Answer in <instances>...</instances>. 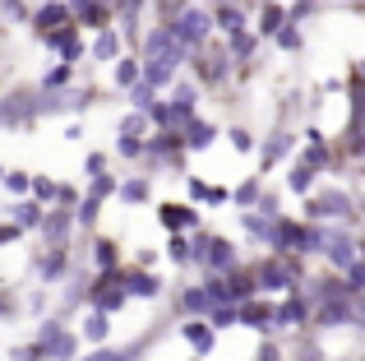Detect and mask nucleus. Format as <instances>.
I'll list each match as a JSON object with an SVG mask.
<instances>
[{
  "label": "nucleus",
  "mask_w": 365,
  "mask_h": 361,
  "mask_svg": "<svg viewBox=\"0 0 365 361\" xmlns=\"http://www.w3.org/2000/svg\"><path fill=\"white\" fill-rule=\"evenodd\" d=\"M351 315H356V297L351 292H329V297H314V306H310V320L319 329H338Z\"/></svg>",
  "instance_id": "f257e3e1"
},
{
  "label": "nucleus",
  "mask_w": 365,
  "mask_h": 361,
  "mask_svg": "<svg viewBox=\"0 0 365 361\" xmlns=\"http://www.w3.org/2000/svg\"><path fill=\"white\" fill-rule=\"evenodd\" d=\"M167 24H171V33H176V42L204 46V42H208V28H213V14H204V9H195V5H185L180 14H171Z\"/></svg>",
  "instance_id": "f03ea898"
},
{
  "label": "nucleus",
  "mask_w": 365,
  "mask_h": 361,
  "mask_svg": "<svg viewBox=\"0 0 365 361\" xmlns=\"http://www.w3.org/2000/svg\"><path fill=\"white\" fill-rule=\"evenodd\" d=\"M190 255H195V260H204V269H208V273H227V269H236V245H232V241H222V236H199V241L190 245Z\"/></svg>",
  "instance_id": "7ed1b4c3"
},
{
  "label": "nucleus",
  "mask_w": 365,
  "mask_h": 361,
  "mask_svg": "<svg viewBox=\"0 0 365 361\" xmlns=\"http://www.w3.org/2000/svg\"><path fill=\"white\" fill-rule=\"evenodd\" d=\"M37 343H42L46 357H56V361H74V357H79V338H74L61 320H46L42 334H37Z\"/></svg>",
  "instance_id": "20e7f679"
},
{
  "label": "nucleus",
  "mask_w": 365,
  "mask_h": 361,
  "mask_svg": "<svg viewBox=\"0 0 365 361\" xmlns=\"http://www.w3.org/2000/svg\"><path fill=\"white\" fill-rule=\"evenodd\" d=\"M319 255L333 264V269H347V264L356 260V236H351V232H324Z\"/></svg>",
  "instance_id": "39448f33"
},
{
  "label": "nucleus",
  "mask_w": 365,
  "mask_h": 361,
  "mask_svg": "<svg viewBox=\"0 0 365 361\" xmlns=\"http://www.w3.org/2000/svg\"><path fill=\"white\" fill-rule=\"evenodd\" d=\"M305 320H310V301L301 292H292V297H282L273 306V329H301Z\"/></svg>",
  "instance_id": "423d86ee"
},
{
  "label": "nucleus",
  "mask_w": 365,
  "mask_h": 361,
  "mask_svg": "<svg viewBox=\"0 0 365 361\" xmlns=\"http://www.w3.org/2000/svg\"><path fill=\"white\" fill-rule=\"evenodd\" d=\"M70 227H74L70 204H61V208H51V213H42V236H46V245H70Z\"/></svg>",
  "instance_id": "0eeeda50"
},
{
  "label": "nucleus",
  "mask_w": 365,
  "mask_h": 361,
  "mask_svg": "<svg viewBox=\"0 0 365 361\" xmlns=\"http://www.w3.org/2000/svg\"><path fill=\"white\" fill-rule=\"evenodd\" d=\"M305 218H351V204H347V195L329 190V195H314L305 204Z\"/></svg>",
  "instance_id": "6e6552de"
},
{
  "label": "nucleus",
  "mask_w": 365,
  "mask_h": 361,
  "mask_svg": "<svg viewBox=\"0 0 365 361\" xmlns=\"http://www.w3.org/2000/svg\"><path fill=\"white\" fill-rule=\"evenodd\" d=\"M46 37V46H56V51L65 56V61H79L83 56V42H79V33H74V24H61V28H51V33H42Z\"/></svg>",
  "instance_id": "1a4fd4ad"
},
{
  "label": "nucleus",
  "mask_w": 365,
  "mask_h": 361,
  "mask_svg": "<svg viewBox=\"0 0 365 361\" xmlns=\"http://www.w3.org/2000/svg\"><path fill=\"white\" fill-rule=\"evenodd\" d=\"M61 24H74V9L65 5V0H51V5H42V9H37V19H33L37 33H51V28H61Z\"/></svg>",
  "instance_id": "9d476101"
},
{
  "label": "nucleus",
  "mask_w": 365,
  "mask_h": 361,
  "mask_svg": "<svg viewBox=\"0 0 365 361\" xmlns=\"http://www.w3.org/2000/svg\"><path fill=\"white\" fill-rule=\"evenodd\" d=\"M236 315H241V325L250 329H273V306H264V301H236Z\"/></svg>",
  "instance_id": "9b49d317"
},
{
  "label": "nucleus",
  "mask_w": 365,
  "mask_h": 361,
  "mask_svg": "<svg viewBox=\"0 0 365 361\" xmlns=\"http://www.w3.org/2000/svg\"><path fill=\"white\" fill-rule=\"evenodd\" d=\"M37 269H42L46 283H61V273L70 269V245H51V250L42 255V264H37Z\"/></svg>",
  "instance_id": "f8f14e48"
},
{
  "label": "nucleus",
  "mask_w": 365,
  "mask_h": 361,
  "mask_svg": "<svg viewBox=\"0 0 365 361\" xmlns=\"http://www.w3.org/2000/svg\"><path fill=\"white\" fill-rule=\"evenodd\" d=\"M180 334H185V343L195 347L199 357H208V352H213V334H217V329L208 325V320H195V325H185Z\"/></svg>",
  "instance_id": "ddd939ff"
},
{
  "label": "nucleus",
  "mask_w": 365,
  "mask_h": 361,
  "mask_svg": "<svg viewBox=\"0 0 365 361\" xmlns=\"http://www.w3.org/2000/svg\"><path fill=\"white\" fill-rule=\"evenodd\" d=\"M213 139H217V130L208 121H185L180 126V144H190V148H208Z\"/></svg>",
  "instance_id": "4468645a"
},
{
  "label": "nucleus",
  "mask_w": 365,
  "mask_h": 361,
  "mask_svg": "<svg viewBox=\"0 0 365 361\" xmlns=\"http://www.w3.org/2000/svg\"><path fill=\"white\" fill-rule=\"evenodd\" d=\"M120 283H125L130 297H158V292H162V283L153 278V273H120Z\"/></svg>",
  "instance_id": "2eb2a0df"
},
{
  "label": "nucleus",
  "mask_w": 365,
  "mask_h": 361,
  "mask_svg": "<svg viewBox=\"0 0 365 361\" xmlns=\"http://www.w3.org/2000/svg\"><path fill=\"white\" fill-rule=\"evenodd\" d=\"M222 33H236V28H245V9L232 5V0H217V19H213Z\"/></svg>",
  "instance_id": "dca6fc26"
},
{
  "label": "nucleus",
  "mask_w": 365,
  "mask_h": 361,
  "mask_svg": "<svg viewBox=\"0 0 365 361\" xmlns=\"http://www.w3.org/2000/svg\"><path fill=\"white\" fill-rule=\"evenodd\" d=\"M158 218H162V227H171V232H180V227H195V208H180V204H162Z\"/></svg>",
  "instance_id": "f3484780"
},
{
  "label": "nucleus",
  "mask_w": 365,
  "mask_h": 361,
  "mask_svg": "<svg viewBox=\"0 0 365 361\" xmlns=\"http://www.w3.org/2000/svg\"><path fill=\"white\" fill-rule=\"evenodd\" d=\"M116 46H120V37H116V28H98V42H93V56L98 61H116Z\"/></svg>",
  "instance_id": "a211bd4d"
},
{
  "label": "nucleus",
  "mask_w": 365,
  "mask_h": 361,
  "mask_svg": "<svg viewBox=\"0 0 365 361\" xmlns=\"http://www.w3.org/2000/svg\"><path fill=\"white\" fill-rule=\"evenodd\" d=\"M255 51H259V37L245 33V28H236V33H232V61H250Z\"/></svg>",
  "instance_id": "6ab92c4d"
},
{
  "label": "nucleus",
  "mask_w": 365,
  "mask_h": 361,
  "mask_svg": "<svg viewBox=\"0 0 365 361\" xmlns=\"http://www.w3.org/2000/svg\"><path fill=\"white\" fill-rule=\"evenodd\" d=\"M107 334H111L107 315H102V310H93V315L83 320V338H88V343H107Z\"/></svg>",
  "instance_id": "aec40b11"
},
{
  "label": "nucleus",
  "mask_w": 365,
  "mask_h": 361,
  "mask_svg": "<svg viewBox=\"0 0 365 361\" xmlns=\"http://www.w3.org/2000/svg\"><path fill=\"white\" fill-rule=\"evenodd\" d=\"M190 195H195V199H208V204H227V199H232V190H227V185H204V180H190Z\"/></svg>",
  "instance_id": "412c9836"
},
{
  "label": "nucleus",
  "mask_w": 365,
  "mask_h": 361,
  "mask_svg": "<svg viewBox=\"0 0 365 361\" xmlns=\"http://www.w3.org/2000/svg\"><path fill=\"white\" fill-rule=\"evenodd\" d=\"M116 195L125 199V204H143V199H148V180L130 176V180H120V185H116Z\"/></svg>",
  "instance_id": "4be33fe9"
},
{
  "label": "nucleus",
  "mask_w": 365,
  "mask_h": 361,
  "mask_svg": "<svg viewBox=\"0 0 365 361\" xmlns=\"http://www.w3.org/2000/svg\"><path fill=\"white\" fill-rule=\"evenodd\" d=\"M14 223H19V227H42V204H37V199L14 204Z\"/></svg>",
  "instance_id": "5701e85b"
},
{
  "label": "nucleus",
  "mask_w": 365,
  "mask_h": 361,
  "mask_svg": "<svg viewBox=\"0 0 365 361\" xmlns=\"http://www.w3.org/2000/svg\"><path fill=\"white\" fill-rule=\"evenodd\" d=\"M342 273H347V283H342V288H347L351 297H361V292H365V260L356 255V260H351V264H347Z\"/></svg>",
  "instance_id": "b1692460"
},
{
  "label": "nucleus",
  "mask_w": 365,
  "mask_h": 361,
  "mask_svg": "<svg viewBox=\"0 0 365 361\" xmlns=\"http://www.w3.org/2000/svg\"><path fill=\"white\" fill-rule=\"evenodd\" d=\"M107 14H111V9L102 5V0H93L88 9H79V24H83V28H107V24H111Z\"/></svg>",
  "instance_id": "393cba45"
},
{
  "label": "nucleus",
  "mask_w": 365,
  "mask_h": 361,
  "mask_svg": "<svg viewBox=\"0 0 365 361\" xmlns=\"http://www.w3.org/2000/svg\"><path fill=\"white\" fill-rule=\"evenodd\" d=\"M130 102H134V111H148L153 102H158V98H153V83L148 79H134L130 83Z\"/></svg>",
  "instance_id": "a878e982"
},
{
  "label": "nucleus",
  "mask_w": 365,
  "mask_h": 361,
  "mask_svg": "<svg viewBox=\"0 0 365 361\" xmlns=\"http://www.w3.org/2000/svg\"><path fill=\"white\" fill-rule=\"evenodd\" d=\"M93 260L102 264V269H116V241H107V236H98V241H93Z\"/></svg>",
  "instance_id": "bb28decb"
},
{
  "label": "nucleus",
  "mask_w": 365,
  "mask_h": 361,
  "mask_svg": "<svg viewBox=\"0 0 365 361\" xmlns=\"http://www.w3.org/2000/svg\"><path fill=\"white\" fill-rule=\"evenodd\" d=\"M134 79H139V56H125V61H116V83H120V88H130Z\"/></svg>",
  "instance_id": "cd10ccee"
},
{
  "label": "nucleus",
  "mask_w": 365,
  "mask_h": 361,
  "mask_svg": "<svg viewBox=\"0 0 365 361\" xmlns=\"http://www.w3.org/2000/svg\"><path fill=\"white\" fill-rule=\"evenodd\" d=\"M301 163H305V167H314V172H329V148H324L319 139H310V153H305Z\"/></svg>",
  "instance_id": "c85d7f7f"
},
{
  "label": "nucleus",
  "mask_w": 365,
  "mask_h": 361,
  "mask_svg": "<svg viewBox=\"0 0 365 361\" xmlns=\"http://www.w3.org/2000/svg\"><path fill=\"white\" fill-rule=\"evenodd\" d=\"M208 306H213V301H208L204 288H190L185 292V310H190V315H208Z\"/></svg>",
  "instance_id": "c756f323"
},
{
  "label": "nucleus",
  "mask_w": 365,
  "mask_h": 361,
  "mask_svg": "<svg viewBox=\"0 0 365 361\" xmlns=\"http://www.w3.org/2000/svg\"><path fill=\"white\" fill-rule=\"evenodd\" d=\"M282 24H287V9H282V5H264V19H259V28H264V33H277Z\"/></svg>",
  "instance_id": "7c9ffc66"
},
{
  "label": "nucleus",
  "mask_w": 365,
  "mask_h": 361,
  "mask_svg": "<svg viewBox=\"0 0 365 361\" xmlns=\"http://www.w3.org/2000/svg\"><path fill=\"white\" fill-rule=\"evenodd\" d=\"M273 37H277V46H282V51H301V33H296V24H282Z\"/></svg>",
  "instance_id": "2f4dec72"
},
{
  "label": "nucleus",
  "mask_w": 365,
  "mask_h": 361,
  "mask_svg": "<svg viewBox=\"0 0 365 361\" xmlns=\"http://www.w3.org/2000/svg\"><path fill=\"white\" fill-rule=\"evenodd\" d=\"M98 204H102V195H98V190H88V195H83V204H79V223H83V227H93V218H98Z\"/></svg>",
  "instance_id": "473e14b6"
},
{
  "label": "nucleus",
  "mask_w": 365,
  "mask_h": 361,
  "mask_svg": "<svg viewBox=\"0 0 365 361\" xmlns=\"http://www.w3.org/2000/svg\"><path fill=\"white\" fill-rule=\"evenodd\" d=\"M74 79V70H70V61H65V65H56V70L51 74H46V93H51V88H65V83H70Z\"/></svg>",
  "instance_id": "72a5a7b5"
},
{
  "label": "nucleus",
  "mask_w": 365,
  "mask_h": 361,
  "mask_svg": "<svg viewBox=\"0 0 365 361\" xmlns=\"http://www.w3.org/2000/svg\"><path fill=\"white\" fill-rule=\"evenodd\" d=\"M120 135H148V116H143V111L125 116V121H120Z\"/></svg>",
  "instance_id": "f704fd0d"
},
{
  "label": "nucleus",
  "mask_w": 365,
  "mask_h": 361,
  "mask_svg": "<svg viewBox=\"0 0 365 361\" xmlns=\"http://www.w3.org/2000/svg\"><path fill=\"white\" fill-rule=\"evenodd\" d=\"M232 199H236V204H245V208H255V204H259V180H245V185L236 190Z\"/></svg>",
  "instance_id": "c9c22d12"
},
{
  "label": "nucleus",
  "mask_w": 365,
  "mask_h": 361,
  "mask_svg": "<svg viewBox=\"0 0 365 361\" xmlns=\"http://www.w3.org/2000/svg\"><path fill=\"white\" fill-rule=\"evenodd\" d=\"M365 126V88L351 93V130H361Z\"/></svg>",
  "instance_id": "e433bc0d"
},
{
  "label": "nucleus",
  "mask_w": 365,
  "mask_h": 361,
  "mask_svg": "<svg viewBox=\"0 0 365 361\" xmlns=\"http://www.w3.org/2000/svg\"><path fill=\"white\" fill-rule=\"evenodd\" d=\"M116 148H120L125 158H139V153H143V135H120V144H116Z\"/></svg>",
  "instance_id": "4c0bfd02"
},
{
  "label": "nucleus",
  "mask_w": 365,
  "mask_h": 361,
  "mask_svg": "<svg viewBox=\"0 0 365 361\" xmlns=\"http://www.w3.org/2000/svg\"><path fill=\"white\" fill-rule=\"evenodd\" d=\"M314 176H319V172L301 163V167H296V172H292V190H310V180H314Z\"/></svg>",
  "instance_id": "58836bf2"
},
{
  "label": "nucleus",
  "mask_w": 365,
  "mask_h": 361,
  "mask_svg": "<svg viewBox=\"0 0 365 361\" xmlns=\"http://www.w3.org/2000/svg\"><path fill=\"white\" fill-rule=\"evenodd\" d=\"M46 357V347L42 343H24V347H14V361H42Z\"/></svg>",
  "instance_id": "ea45409f"
},
{
  "label": "nucleus",
  "mask_w": 365,
  "mask_h": 361,
  "mask_svg": "<svg viewBox=\"0 0 365 361\" xmlns=\"http://www.w3.org/2000/svg\"><path fill=\"white\" fill-rule=\"evenodd\" d=\"M167 255H171L176 264H185V260H190V241H180V236L171 232V245H167Z\"/></svg>",
  "instance_id": "a19ab883"
},
{
  "label": "nucleus",
  "mask_w": 365,
  "mask_h": 361,
  "mask_svg": "<svg viewBox=\"0 0 365 361\" xmlns=\"http://www.w3.org/2000/svg\"><path fill=\"white\" fill-rule=\"evenodd\" d=\"M5 185L14 190V195H24V190H33V176H24V172H9V176H5Z\"/></svg>",
  "instance_id": "79ce46f5"
},
{
  "label": "nucleus",
  "mask_w": 365,
  "mask_h": 361,
  "mask_svg": "<svg viewBox=\"0 0 365 361\" xmlns=\"http://www.w3.org/2000/svg\"><path fill=\"white\" fill-rule=\"evenodd\" d=\"M83 172H88V176H102V172H107V153H88Z\"/></svg>",
  "instance_id": "37998d69"
},
{
  "label": "nucleus",
  "mask_w": 365,
  "mask_h": 361,
  "mask_svg": "<svg viewBox=\"0 0 365 361\" xmlns=\"http://www.w3.org/2000/svg\"><path fill=\"white\" fill-rule=\"evenodd\" d=\"M232 148H236V153H250V148H255V135H245V130H232Z\"/></svg>",
  "instance_id": "c03bdc74"
},
{
  "label": "nucleus",
  "mask_w": 365,
  "mask_h": 361,
  "mask_svg": "<svg viewBox=\"0 0 365 361\" xmlns=\"http://www.w3.org/2000/svg\"><path fill=\"white\" fill-rule=\"evenodd\" d=\"M33 195L37 199H56V195H61V185H51V180H33Z\"/></svg>",
  "instance_id": "a18cd8bd"
},
{
  "label": "nucleus",
  "mask_w": 365,
  "mask_h": 361,
  "mask_svg": "<svg viewBox=\"0 0 365 361\" xmlns=\"http://www.w3.org/2000/svg\"><path fill=\"white\" fill-rule=\"evenodd\" d=\"M158 5H162V14H167V19H171V14H180V9H185V5H190V0H158Z\"/></svg>",
  "instance_id": "49530a36"
},
{
  "label": "nucleus",
  "mask_w": 365,
  "mask_h": 361,
  "mask_svg": "<svg viewBox=\"0 0 365 361\" xmlns=\"http://www.w3.org/2000/svg\"><path fill=\"white\" fill-rule=\"evenodd\" d=\"M19 232H24V227H19V223H9V227H0V245H9V241H14V236Z\"/></svg>",
  "instance_id": "de8ad7c7"
},
{
  "label": "nucleus",
  "mask_w": 365,
  "mask_h": 361,
  "mask_svg": "<svg viewBox=\"0 0 365 361\" xmlns=\"http://www.w3.org/2000/svg\"><path fill=\"white\" fill-rule=\"evenodd\" d=\"M259 361H282V352H277L273 343H264V347H259Z\"/></svg>",
  "instance_id": "09e8293b"
},
{
  "label": "nucleus",
  "mask_w": 365,
  "mask_h": 361,
  "mask_svg": "<svg viewBox=\"0 0 365 361\" xmlns=\"http://www.w3.org/2000/svg\"><path fill=\"white\" fill-rule=\"evenodd\" d=\"M351 320H356V325H361V334H365V292H361V301H356V315H351Z\"/></svg>",
  "instance_id": "8fccbe9b"
},
{
  "label": "nucleus",
  "mask_w": 365,
  "mask_h": 361,
  "mask_svg": "<svg viewBox=\"0 0 365 361\" xmlns=\"http://www.w3.org/2000/svg\"><path fill=\"white\" fill-rule=\"evenodd\" d=\"M65 5H70V9H74V14H79V9H88V5H93V0H65Z\"/></svg>",
  "instance_id": "3c124183"
},
{
  "label": "nucleus",
  "mask_w": 365,
  "mask_h": 361,
  "mask_svg": "<svg viewBox=\"0 0 365 361\" xmlns=\"http://www.w3.org/2000/svg\"><path fill=\"white\" fill-rule=\"evenodd\" d=\"M301 361H319V352H314V347H301Z\"/></svg>",
  "instance_id": "603ef678"
},
{
  "label": "nucleus",
  "mask_w": 365,
  "mask_h": 361,
  "mask_svg": "<svg viewBox=\"0 0 365 361\" xmlns=\"http://www.w3.org/2000/svg\"><path fill=\"white\" fill-rule=\"evenodd\" d=\"M356 255H361V260H365V241H356Z\"/></svg>",
  "instance_id": "864d4df0"
},
{
  "label": "nucleus",
  "mask_w": 365,
  "mask_h": 361,
  "mask_svg": "<svg viewBox=\"0 0 365 361\" xmlns=\"http://www.w3.org/2000/svg\"><path fill=\"white\" fill-rule=\"evenodd\" d=\"M0 176H5V172H0Z\"/></svg>",
  "instance_id": "5fc2aeb1"
}]
</instances>
